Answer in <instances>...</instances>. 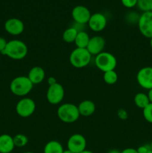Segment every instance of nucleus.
I'll return each instance as SVG.
<instances>
[{
  "instance_id": "1",
  "label": "nucleus",
  "mask_w": 152,
  "mask_h": 153,
  "mask_svg": "<svg viewBox=\"0 0 152 153\" xmlns=\"http://www.w3.org/2000/svg\"><path fill=\"white\" fill-rule=\"evenodd\" d=\"M28 52L27 45L20 40H12L7 43L5 49L1 54L13 60H22Z\"/></svg>"
},
{
  "instance_id": "2",
  "label": "nucleus",
  "mask_w": 152,
  "mask_h": 153,
  "mask_svg": "<svg viewBox=\"0 0 152 153\" xmlns=\"http://www.w3.org/2000/svg\"><path fill=\"white\" fill-rule=\"evenodd\" d=\"M34 85L28 76H17L11 81L10 90L11 93L17 97H25L32 90Z\"/></svg>"
},
{
  "instance_id": "3",
  "label": "nucleus",
  "mask_w": 152,
  "mask_h": 153,
  "mask_svg": "<svg viewBox=\"0 0 152 153\" xmlns=\"http://www.w3.org/2000/svg\"><path fill=\"white\" fill-rule=\"evenodd\" d=\"M58 117L62 122L72 123L77 121L80 117L77 106L72 103H64L58 107Z\"/></svg>"
},
{
  "instance_id": "4",
  "label": "nucleus",
  "mask_w": 152,
  "mask_h": 153,
  "mask_svg": "<svg viewBox=\"0 0 152 153\" xmlns=\"http://www.w3.org/2000/svg\"><path fill=\"white\" fill-rule=\"evenodd\" d=\"M92 55L86 49L75 48L69 55V62L75 68H83L89 64Z\"/></svg>"
},
{
  "instance_id": "5",
  "label": "nucleus",
  "mask_w": 152,
  "mask_h": 153,
  "mask_svg": "<svg viewBox=\"0 0 152 153\" xmlns=\"http://www.w3.org/2000/svg\"><path fill=\"white\" fill-rule=\"evenodd\" d=\"M95 64L98 70L105 73L115 70L117 65V60L110 52H102L95 56Z\"/></svg>"
},
{
  "instance_id": "6",
  "label": "nucleus",
  "mask_w": 152,
  "mask_h": 153,
  "mask_svg": "<svg viewBox=\"0 0 152 153\" xmlns=\"http://www.w3.org/2000/svg\"><path fill=\"white\" fill-rule=\"evenodd\" d=\"M64 95L65 91L63 87L58 82L49 87L46 92V99L50 104L58 105L63 101Z\"/></svg>"
},
{
  "instance_id": "7",
  "label": "nucleus",
  "mask_w": 152,
  "mask_h": 153,
  "mask_svg": "<svg viewBox=\"0 0 152 153\" xmlns=\"http://www.w3.org/2000/svg\"><path fill=\"white\" fill-rule=\"evenodd\" d=\"M36 109V104L31 98H22L16 105V111L21 117L26 118L31 116Z\"/></svg>"
},
{
  "instance_id": "8",
  "label": "nucleus",
  "mask_w": 152,
  "mask_h": 153,
  "mask_svg": "<svg viewBox=\"0 0 152 153\" xmlns=\"http://www.w3.org/2000/svg\"><path fill=\"white\" fill-rule=\"evenodd\" d=\"M138 27L140 33L144 37H152V12H144L140 15L138 20Z\"/></svg>"
},
{
  "instance_id": "9",
  "label": "nucleus",
  "mask_w": 152,
  "mask_h": 153,
  "mask_svg": "<svg viewBox=\"0 0 152 153\" xmlns=\"http://www.w3.org/2000/svg\"><path fill=\"white\" fill-rule=\"evenodd\" d=\"M86 140L80 134H74L69 137L67 141V149L74 153H80L86 150Z\"/></svg>"
},
{
  "instance_id": "10",
  "label": "nucleus",
  "mask_w": 152,
  "mask_h": 153,
  "mask_svg": "<svg viewBox=\"0 0 152 153\" xmlns=\"http://www.w3.org/2000/svg\"><path fill=\"white\" fill-rule=\"evenodd\" d=\"M139 85L146 90L152 89V67H145L140 69L137 75Z\"/></svg>"
},
{
  "instance_id": "11",
  "label": "nucleus",
  "mask_w": 152,
  "mask_h": 153,
  "mask_svg": "<svg viewBox=\"0 0 152 153\" xmlns=\"http://www.w3.org/2000/svg\"><path fill=\"white\" fill-rule=\"evenodd\" d=\"M89 9L83 5H77L72 10V16L75 22L79 25L88 23L91 16Z\"/></svg>"
},
{
  "instance_id": "12",
  "label": "nucleus",
  "mask_w": 152,
  "mask_h": 153,
  "mask_svg": "<svg viewBox=\"0 0 152 153\" xmlns=\"http://www.w3.org/2000/svg\"><path fill=\"white\" fill-rule=\"evenodd\" d=\"M107 22V18L103 13H95L91 15L88 25L92 31L100 32L105 28Z\"/></svg>"
},
{
  "instance_id": "13",
  "label": "nucleus",
  "mask_w": 152,
  "mask_h": 153,
  "mask_svg": "<svg viewBox=\"0 0 152 153\" xmlns=\"http://www.w3.org/2000/svg\"><path fill=\"white\" fill-rule=\"evenodd\" d=\"M106 41L104 37L101 36H94L90 37L86 49L91 54V55H98L103 52L105 47Z\"/></svg>"
},
{
  "instance_id": "14",
  "label": "nucleus",
  "mask_w": 152,
  "mask_h": 153,
  "mask_svg": "<svg viewBox=\"0 0 152 153\" xmlns=\"http://www.w3.org/2000/svg\"><path fill=\"white\" fill-rule=\"evenodd\" d=\"M4 29L11 35H19L25 29L23 22L18 18H10L4 23Z\"/></svg>"
},
{
  "instance_id": "15",
  "label": "nucleus",
  "mask_w": 152,
  "mask_h": 153,
  "mask_svg": "<svg viewBox=\"0 0 152 153\" xmlns=\"http://www.w3.org/2000/svg\"><path fill=\"white\" fill-rule=\"evenodd\" d=\"M28 77L33 85H39L44 80L46 77V73L42 67H34L30 70Z\"/></svg>"
},
{
  "instance_id": "16",
  "label": "nucleus",
  "mask_w": 152,
  "mask_h": 153,
  "mask_svg": "<svg viewBox=\"0 0 152 153\" xmlns=\"http://www.w3.org/2000/svg\"><path fill=\"white\" fill-rule=\"evenodd\" d=\"M14 147L13 137L7 134L0 135V153H10Z\"/></svg>"
},
{
  "instance_id": "17",
  "label": "nucleus",
  "mask_w": 152,
  "mask_h": 153,
  "mask_svg": "<svg viewBox=\"0 0 152 153\" xmlns=\"http://www.w3.org/2000/svg\"><path fill=\"white\" fill-rule=\"evenodd\" d=\"M95 104L91 100H83L77 105L80 116L89 117L95 111Z\"/></svg>"
},
{
  "instance_id": "18",
  "label": "nucleus",
  "mask_w": 152,
  "mask_h": 153,
  "mask_svg": "<svg viewBox=\"0 0 152 153\" xmlns=\"http://www.w3.org/2000/svg\"><path fill=\"white\" fill-rule=\"evenodd\" d=\"M89 37L88 33L84 31H78L75 40V44L76 48H80V49H86L87 45L89 41Z\"/></svg>"
},
{
  "instance_id": "19",
  "label": "nucleus",
  "mask_w": 152,
  "mask_h": 153,
  "mask_svg": "<svg viewBox=\"0 0 152 153\" xmlns=\"http://www.w3.org/2000/svg\"><path fill=\"white\" fill-rule=\"evenodd\" d=\"M63 147L59 141L51 140L45 145L43 153H63Z\"/></svg>"
},
{
  "instance_id": "20",
  "label": "nucleus",
  "mask_w": 152,
  "mask_h": 153,
  "mask_svg": "<svg viewBox=\"0 0 152 153\" xmlns=\"http://www.w3.org/2000/svg\"><path fill=\"white\" fill-rule=\"evenodd\" d=\"M77 33H78V31L75 27H69V28H66L63 33V40L67 43H74Z\"/></svg>"
},
{
  "instance_id": "21",
  "label": "nucleus",
  "mask_w": 152,
  "mask_h": 153,
  "mask_svg": "<svg viewBox=\"0 0 152 153\" xmlns=\"http://www.w3.org/2000/svg\"><path fill=\"white\" fill-rule=\"evenodd\" d=\"M134 103L139 108L143 109L150 103L148 94L144 93H138L134 97Z\"/></svg>"
},
{
  "instance_id": "22",
  "label": "nucleus",
  "mask_w": 152,
  "mask_h": 153,
  "mask_svg": "<svg viewBox=\"0 0 152 153\" xmlns=\"http://www.w3.org/2000/svg\"><path fill=\"white\" fill-rule=\"evenodd\" d=\"M103 79H104V82L107 85H114L118 81V74L115 70L105 72L104 73Z\"/></svg>"
},
{
  "instance_id": "23",
  "label": "nucleus",
  "mask_w": 152,
  "mask_h": 153,
  "mask_svg": "<svg viewBox=\"0 0 152 153\" xmlns=\"http://www.w3.org/2000/svg\"><path fill=\"white\" fill-rule=\"evenodd\" d=\"M13 138V143L16 147H24L28 143V138L26 135L23 134H16Z\"/></svg>"
},
{
  "instance_id": "24",
  "label": "nucleus",
  "mask_w": 152,
  "mask_h": 153,
  "mask_svg": "<svg viewBox=\"0 0 152 153\" xmlns=\"http://www.w3.org/2000/svg\"><path fill=\"white\" fill-rule=\"evenodd\" d=\"M137 6L143 13L151 11V8L152 6V0H137Z\"/></svg>"
},
{
  "instance_id": "25",
  "label": "nucleus",
  "mask_w": 152,
  "mask_h": 153,
  "mask_svg": "<svg viewBox=\"0 0 152 153\" xmlns=\"http://www.w3.org/2000/svg\"><path fill=\"white\" fill-rule=\"evenodd\" d=\"M143 117L147 122L152 123V103H149L142 109Z\"/></svg>"
},
{
  "instance_id": "26",
  "label": "nucleus",
  "mask_w": 152,
  "mask_h": 153,
  "mask_svg": "<svg viewBox=\"0 0 152 153\" xmlns=\"http://www.w3.org/2000/svg\"><path fill=\"white\" fill-rule=\"evenodd\" d=\"M122 4L128 8H132L137 4V0H121Z\"/></svg>"
},
{
  "instance_id": "27",
  "label": "nucleus",
  "mask_w": 152,
  "mask_h": 153,
  "mask_svg": "<svg viewBox=\"0 0 152 153\" xmlns=\"http://www.w3.org/2000/svg\"><path fill=\"white\" fill-rule=\"evenodd\" d=\"M138 153H148L149 151L151 150V146H148V145H142V146H140L139 147H138L137 149Z\"/></svg>"
},
{
  "instance_id": "28",
  "label": "nucleus",
  "mask_w": 152,
  "mask_h": 153,
  "mask_svg": "<svg viewBox=\"0 0 152 153\" xmlns=\"http://www.w3.org/2000/svg\"><path fill=\"white\" fill-rule=\"evenodd\" d=\"M118 117H119L121 120H126L127 118H128V115L126 111L124 110V109H119V110L118 111Z\"/></svg>"
},
{
  "instance_id": "29",
  "label": "nucleus",
  "mask_w": 152,
  "mask_h": 153,
  "mask_svg": "<svg viewBox=\"0 0 152 153\" xmlns=\"http://www.w3.org/2000/svg\"><path fill=\"white\" fill-rule=\"evenodd\" d=\"M7 43V41L5 40V39L0 37V53H1V52L4 51V49H5Z\"/></svg>"
},
{
  "instance_id": "30",
  "label": "nucleus",
  "mask_w": 152,
  "mask_h": 153,
  "mask_svg": "<svg viewBox=\"0 0 152 153\" xmlns=\"http://www.w3.org/2000/svg\"><path fill=\"white\" fill-rule=\"evenodd\" d=\"M121 153H138L137 149H134V148H126L124 150L121 151Z\"/></svg>"
},
{
  "instance_id": "31",
  "label": "nucleus",
  "mask_w": 152,
  "mask_h": 153,
  "mask_svg": "<svg viewBox=\"0 0 152 153\" xmlns=\"http://www.w3.org/2000/svg\"><path fill=\"white\" fill-rule=\"evenodd\" d=\"M48 83H49V86H50V85H54V84L58 83V82H57V79L55 77H49L48 79Z\"/></svg>"
},
{
  "instance_id": "32",
  "label": "nucleus",
  "mask_w": 152,
  "mask_h": 153,
  "mask_svg": "<svg viewBox=\"0 0 152 153\" xmlns=\"http://www.w3.org/2000/svg\"><path fill=\"white\" fill-rule=\"evenodd\" d=\"M148 97L150 103H152V89L149 90L148 91Z\"/></svg>"
},
{
  "instance_id": "33",
  "label": "nucleus",
  "mask_w": 152,
  "mask_h": 153,
  "mask_svg": "<svg viewBox=\"0 0 152 153\" xmlns=\"http://www.w3.org/2000/svg\"><path fill=\"white\" fill-rule=\"evenodd\" d=\"M107 153H121V152L119 150H118V149H111V150L109 151Z\"/></svg>"
},
{
  "instance_id": "34",
  "label": "nucleus",
  "mask_w": 152,
  "mask_h": 153,
  "mask_svg": "<svg viewBox=\"0 0 152 153\" xmlns=\"http://www.w3.org/2000/svg\"><path fill=\"white\" fill-rule=\"evenodd\" d=\"M63 153H74V152H71V151L69 150V149H66V150H64L63 152Z\"/></svg>"
},
{
  "instance_id": "35",
  "label": "nucleus",
  "mask_w": 152,
  "mask_h": 153,
  "mask_svg": "<svg viewBox=\"0 0 152 153\" xmlns=\"http://www.w3.org/2000/svg\"><path fill=\"white\" fill-rule=\"evenodd\" d=\"M80 153H93L92 152H91V151H89V150H84V151H83V152H80Z\"/></svg>"
},
{
  "instance_id": "36",
  "label": "nucleus",
  "mask_w": 152,
  "mask_h": 153,
  "mask_svg": "<svg viewBox=\"0 0 152 153\" xmlns=\"http://www.w3.org/2000/svg\"><path fill=\"white\" fill-rule=\"evenodd\" d=\"M150 46L152 49V37H151L150 38Z\"/></svg>"
},
{
  "instance_id": "37",
  "label": "nucleus",
  "mask_w": 152,
  "mask_h": 153,
  "mask_svg": "<svg viewBox=\"0 0 152 153\" xmlns=\"http://www.w3.org/2000/svg\"><path fill=\"white\" fill-rule=\"evenodd\" d=\"M150 146H151V150H152V141H151V143Z\"/></svg>"
},
{
  "instance_id": "38",
  "label": "nucleus",
  "mask_w": 152,
  "mask_h": 153,
  "mask_svg": "<svg viewBox=\"0 0 152 153\" xmlns=\"http://www.w3.org/2000/svg\"><path fill=\"white\" fill-rule=\"evenodd\" d=\"M24 153H34V152H24Z\"/></svg>"
},
{
  "instance_id": "39",
  "label": "nucleus",
  "mask_w": 152,
  "mask_h": 153,
  "mask_svg": "<svg viewBox=\"0 0 152 153\" xmlns=\"http://www.w3.org/2000/svg\"><path fill=\"white\" fill-rule=\"evenodd\" d=\"M148 153H152V150H151V151H149V152H148Z\"/></svg>"
},
{
  "instance_id": "40",
  "label": "nucleus",
  "mask_w": 152,
  "mask_h": 153,
  "mask_svg": "<svg viewBox=\"0 0 152 153\" xmlns=\"http://www.w3.org/2000/svg\"><path fill=\"white\" fill-rule=\"evenodd\" d=\"M151 11L152 12V6H151Z\"/></svg>"
},
{
  "instance_id": "41",
  "label": "nucleus",
  "mask_w": 152,
  "mask_h": 153,
  "mask_svg": "<svg viewBox=\"0 0 152 153\" xmlns=\"http://www.w3.org/2000/svg\"><path fill=\"white\" fill-rule=\"evenodd\" d=\"M62 1H63V0H62Z\"/></svg>"
},
{
  "instance_id": "42",
  "label": "nucleus",
  "mask_w": 152,
  "mask_h": 153,
  "mask_svg": "<svg viewBox=\"0 0 152 153\" xmlns=\"http://www.w3.org/2000/svg\"><path fill=\"white\" fill-rule=\"evenodd\" d=\"M10 153H12V152H10Z\"/></svg>"
}]
</instances>
